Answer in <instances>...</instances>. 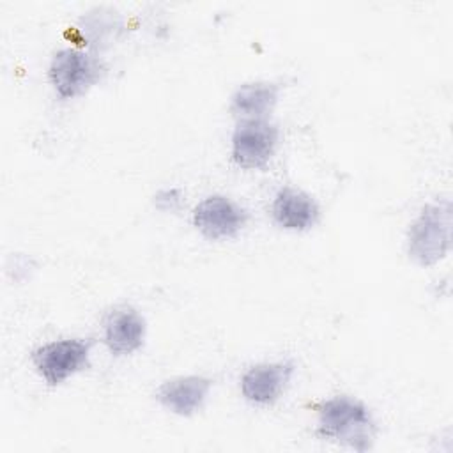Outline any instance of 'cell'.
<instances>
[{
    "mask_svg": "<svg viewBox=\"0 0 453 453\" xmlns=\"http://www.w3.org/2000/svg\"><path fill=\"white\" fill-rule=\"evenodd\" d=\"M317 428L315 434L356 451H366L375 441V423L366 409L356 398L333 396L315 405Z\"/></svg>",
    "mask_w": 453,
    "mask_h": 453,
    "instance_id": "obj_1",
    "label": "cell"
},
{
    "mask_svg": "<svg viewBox=\"0 0 453 453\" xmlns=\"http://www.w3.org/2000/svg\"><path fill=\"white\" fill-rule=\"evenodd\" d=\"M453 205L449 198L426 203L407 230V255L418 265H434L451 250Z\"/></svg>",
    "mask_w": 453,
    "mask_h": 453,
    "instance_id": "obj_2",
    "label": "cell"
},
{
    "mask_svg": "<svg viewBox=\"0 0 453 453\" xmlns=\"http://www.w3.org/2000/svg\"><path fill=\"white\" fill-rule=\"evenodd\" d=\"M104 65L99 57L76 50H58L48 65V80L60 99H74L92 88L103 76Z\"/></svg>",
    "mask_w": 453,
    "mask_h": 453,
    "instance_id": "obj_3",
    "label": "cell"
},
{
    "mask_svg": "<svg viewBox=\"0 0 453 453\" xmlns=\"http://www.w3.org/2000/svg\"><path fill=\"white\" fill-rule=\"evenodd\" d=\"M92 342L85 338H64L39 345L30 359L41 379L57 388L88 365Z\"/></svg>",
    "mask_w": 453,
    "mask_h": 453,
    "instance_id": "obj_4",
    "label": "cell"
},
{
    "mask_svg": "<svg viewBox=\"0 0 453 453\" xmlns=\"http://www.w3.org/2000/svg\"><path fill=\"white\" fill-rule=\"evenodd\" d=\"M280 131L265 119L239 120L232 134V159L239 168H264L278 145Z\"/></svg>",
    "mask_w": 453,
    "mask_h": 453,
    "instance_id": "obj_5",
    "label": "cell"
},
{
    "mask_svg": "<svg viewBox=\"0 0 453 453\" xmlns=\"http://www.w3.org/2000/svg\"><path fill=\"white\" fill-rule=\"evenodd\" d=\"M248 212L223 195L203 198L193 211L195 228L211 241L232 239L246 225Z\"/></svg>",
    "mask_w": 453,
    "mask_h": 453,
    "instance_id": "obj_6",
    "label": "cell"
},
{
    "mask_svg": "<svg viewBox=\"0 0 453 453\" xmlns=\"http://www.w3.org/2000/svg\"><path fill=\"white\" fill-rule=\"evenodd\" d=\"M292 373L294 365L288 361L255 365L242 373L241 393L250 403L271 405L283 395Z\"/></svg>",
    "mask_w": 453,
    "mask_h": 453,
    "instance_id": "obj_7",
    "label": "cell"
},
{
    "mask_svg": "<svg viewBox=\"0 0 453 453\" xmlns=\"http://www.w3.org/2000/svg\"><path fill=\"white\" fill-rule=\"evenodd\" d=\"M212 380L202 375H182L165 380L156 389V400L177 416H193L209 398Z\"/></svg>",
    "mask_w": 453,
    "mask_h": 453,
    "instance_id": "obj_8",
    "label": "cell"
},
{
    "mask_svg": "<svg viewBox=\"0 0 453 453\" xmlns=\"http://www.w3.org/2000/svg\"><path fill=\"white\" fill-rule=\"evenodd\" d=\"M271 214L280 228L290 232H306L315 226L320 211L317 202L308 193L285 186L274 195Z\"/></svg>",
    "mask_w": 453,
    "mask_h": 453,
    "instance_id": "obj_9",
    "label": "cell"
},
{
    "mask_svg": "<svg viewBox=\"0 0 453 453\" xmlns=\"http://www.w3.org/2000/svg\"><path fill=\"white\" fill-rule=\"evenodd\" d=\"M145 333V319L131 306L111 310L104 320V343L115 356L136 352L143 345Z\"/></svg>",
    "mask_w": 453,
    "mask_h": 453,
    "instance_id": "obj_10",
    "label": "cell"
},
{
    "mask_svg": "<svg viewBox=\"0 0 453 453\" xmlns=\"http://www.w3.org/2000/svg\"><path fill=\"white\" fill-rule=\"evenodd\" d=\"M280 87L271 81L242 83L230 99V111L241 120L265 119L278 103Z\"/></svg>",
    "mask_w": 453,
    "mask_h": 453,
    "instance_id": "obj_11",
    "label": "cell"
},
{
    "mask_svg": "<svg viewBox=\"0 0 453 453\" xmlns=\"http://www.w3.org/2000/svg\"><path fill=\"white\" fill-rule=\"evenodd\" d=\"M115 14L117 12L110 9H94L81 18L80 30L85 34L87 39L103 41L104 37L113 35L120 27V21Z\"/></svg>",
    "mask_w": 453,
    "mask_h": 453,
    "instance_id": "obj_12",
    "label": "cell"
},
{
    "mask_svg": "<svg viewBox=\"0 0 453 453\" xmlns=\"http://www.w3.org/2000/svg\"><path fill=\"white\" fill-rule=\"evenodd\" d=\"M182 198L184 193L180 188H163L154 195L152 203L161 212H175L180 209Z\"/></svg>",
    "mask_w": 453,
    "mask_h": 453,
    "instance_id": "obj_13",
    "label": "cell"
}]
</instances>
